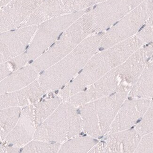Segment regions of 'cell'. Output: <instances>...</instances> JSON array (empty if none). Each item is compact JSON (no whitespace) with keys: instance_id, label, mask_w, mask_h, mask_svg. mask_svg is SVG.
<instances>
[{"instance_id":"obj_1","label":"cell","mask_w":153,"mask_h":153,"mask_svg":"<svg viewBox=\"0 0 153 153\" xmlns=\"http://www.w3.org/2000/svg\"><path fill=\"white\" fill-rule=\"evenodd\" d=\"M145 43L137 36L97 52L76 77L62 88L64 100L82 91L109 71L121 65Z\"/></svg>"},{"instance_id":"obj_2","label":"cell","mask_w":153,"mask_h":153,"mask_svg":"<svg viewBox=\"0 0 153 153\" xmlns=\"http://www.w3.org/2000/svg\"><path fill=\"white\" fill-rule=\"evenodd\" d=\"M104 33L89 36L61 60L40 73L38 81L45 91L62 89L72 80L99 50Z\"/></svg>"},{"instance_id":"obj_3","label":"cell","mask_w":153,"mask_h":153,"mask_svg":"<svg viewBox=\"0 0 153 153\" xmlns=\"http://www.w3.org/2000/svg\"><path fill=\"white\" fill-rule=\"evenodd\" d=\"M94 33L91 9L69 26L57 41L31 64L41 73L61 60L86 38Z\"/></svg>"},{"instance_id":"obj_4","label":"cell","mask_w":153,"mask_h":153,"mask_svg":"<svg viewBox=\"0 0 153 153\" xmlns=\"http://www.w3.org/2000/svg\"><path fill=\"white\" fill-rule=\"evenodd\" d=\"M129 93L126 91L116 92L80 107L79 113L84 132L95 139L107 134Z\"/></svg>"},{"instance_id":"obj_5","label":"cell","mask_w":153,"mask_h":153,"mask_svg":"<svg viewBox=\"0 0 153 153\" xmlns=\"http://www.w3.org/2000/svg\"><path fill=\"white\" fill-rule=\"evenodd\" d=\"M82 130L79 109L66 101L37 128L33 140L61 143L77 136Z\"/></svg>"},{"instance_id":"obj_6","label":"cell","mask_w":153,"mask_h":153,"mask_svg":"<svg viewBox=\"0 0 153 153\" xmlns=\"http://www.w3.org/2000/svg\"><path fill=\"white\" fill-rule=\"evenodd\" d=\"M153 10V0H145L105 32L99 50H105L137 35Z\"/></svg>"},{"instance_id":"obj_7","label":"cell","mask_w":153,"mask_h":153,"mask_svg":"<svg viewBox=\"0 0 153 153\" xmlns=\"http://www.w3.org/2000/svg\"><path fill=\"white\" fill-rule=\"evenodd\" d=\"M88 10L52 18L38 25L26 51L30 64L44 53L72 24Z\"/></svg>"},{"instance_id":"obj_8","label":"cell","mask_w":153,"mask_h":153,"mask_svg":"<svg viewBox=\"0 0 153 153\" xmlns=\"http://www.w3.org/2000/svg\"><path fill=\"white\" fill-rule=\"evenodd\" d=\"M145 0H107L91 8L94 33L105 32Z\"/></svg>"},{"instance_id":"obj_9","label":"cell","mask_w":153,"mask_h":153,"mask_svg":"<svg viewBox=\"0 0 153 153\" xmlns=\"http://www.w3.org/2000/svg\"><path fill=\"white\" fill-rule=\"evenodd\" d=\"M125 86L119 72L118 67L87 87L65 100L76 107L88 102L108 96L117 92H130Z\"/></svg>"},{"instance_id":"obj_10","label":"cell","mask_w":153,"mask_h":153,"mask_svg":"<svg viewBox=\"0 0 153 153\" xmlns=\"http://www.w3.org/2000/svg\"><path fill=\"white\" fill-rule=\"evenodd\" d=\"M96 4L97 0H45L20 27L39 25L52 18L88 10Z\"/></svg>"},{"instance_id":"obj_11","label":"cell","mask_w":153,"mask_h":153,"mask_svg":"<svg viewBox=\"0 0 153 153\" xmlns=\"http://www.w3.org/2000/svg\"><path fill=\"white\" fill-rule=\"evenodd\" d=\"M37 28L38 25H30L1 33V63L26 52Z\"/></svg>"},{"instance_id":"obj_12","label":"cell","mask_w":153,"mask_h":153,"mask_svg":"<svg viewBox=\"0 0 153 153\" xmlns=\"http://www.w3.org/2000/svg\"><path fill=\"white\" fill-rule=\"evenodd\" d=\"M45 0H12L1 8V33L19 27Z\"/></svg>"},{"instance_id":"obj_13","label":"cell","mask_w":153,"mask_h":153,"mask_svg":"<svg viewBox=\"0 0 153 153\" xmlns=\"http://www.w3.org/2000/svg\"><path fill=\"white\" fill-rule=\"evenodd\" d=\"M141 137L135 128L108 133L105 139L98 142L89 152L133 153L138 148Z\"/></svg>"},{"instance_id":"obj_14","label":"cell","mask_w":153,"mask_h":153,"mask_svg":"<svg viewBox=\"0 0 153 153\" xmlns=\"http://www.w3.org/2000/svg\"><path fill=\"white\" fill-rule=\"evenodd\" d=\"M150 101V99L142 98L126 100L118 111L108 133L127 130L132 127L142 118Z\"/></svg>"},{"instance_id":"obj_15","label":"cell","mask_w":153,"mask_h":153,"mask_svg":"<svg viewBox=\"0 0 153 153\" xmlns=\"http://www.w3.org/2000/svg\"><path fill=\"white\" fill-rule=\"evenodd\" d=\"M153 55V43H146L118 67L123 83L131 89Z\"/></svg>"},{"instance_id":"obj_16","label":"cell","mask_w":153,"mask_h":153,"mask_svg":"<svg viewBox=\"0 0 153 153\" xmlns=\"http://www.w3.org/2000/svg\"><path fill=\"white\" fill-rule=\"evenodd\" d=\"M36 130L35 105H28L21 112L16 126L6 137V141L10 144L9 146L19 148L33 139Z\"/></svg>"},{"instance_id":"obj_17","label":"cell","mask_w":153,"mask_h":153,"mask_svg":"<svg viewBox=\"0 0 153 153\" xmlns=\"http://www.w3.org/2000/svg\"><path fill=\"white\" fill-rule=\"evenodd\" d=\"M46 91L38 80L25 88L1 94V109L13 107H22L36 104Z\"/></svg>"},{"instance_id":"obj_18","label":"cell","mask_w":153,"mask_h":153,"mask_svg":"<svg viewBox=\"0 0 153 153\" xmlns=\"http://www.w3.org/2000/svg\"><path fill=\"white\" fill-rule=\"evenodd\" d=\"M39 74L31 64L24 66L1 81V94L25 88L36 80Z\"/></svg>"},{"instance_id":"obj_19","label":"cell","mask_w":153,"mask_h":153,"mask_svg":"<svg viewBox=\"0 0 153 153\" xmlns=\"http://www.w3.org/2000/svg\"><path fill=\"white\" fill-rule=\"evenodd\" d=\"M129 95L133 98H153V59L146 64Z\"/></svg>"},{"instance_id":"obj_20","label":"cell","mask_w":153,"mask_h":153,"mask_svg":"<svg viewBox=\"0 0 153 153\" xmlns=\"http://www.w3.org/2000/svg\"><path fill=\"white\" fill-rule=\"evenodd\" d=\"M98 143L91 136L76 137L67 140L60 146L59 153H87Z\"/></svg>"},{"instance_id":"obj_21","label":"cell","mask_w":153,"mask_h":153,"mask_svg":"<svg viewBox=\"0 0 153 153\" xmlns=\"http://www.w3.org/2000/svg\"><path fill=\"white\" fill-rule=\"evenodd\" d=\"M22 110L19 107H10L1 110V139L4 140L19 120Z\"/></svg>"},{"instance_id":"obj_22","label":"cell","mask_w":153,"mask_h":153,"mask_svg":"<svg viewBox=\"0 0 153 153\" xmlns=\"http://www.w3.org/2000/svg\"><path fill=\"white\" fill-rule=\"evenodd\" d=\"M61 97L53 98L35 105V121L36 128L48 118L59 107L63 101Z\"/></svg>"},{"instance_id":"obj_23","label":"cell","mask_w":153,"mask_h":153,"mask_svg":"<svg viewBox=\"0 0 153 153\" xmlns=\"http://www.w3.org/2000/svg\"><path fill=\"white\" fill-rule=\"evenodd\" d=\"M29 62V59L25 52L10 60L1 63V81L15 71L24 67Z\"/></svg>"},{"instance_id":"obj_24","label":"cell","mask_w":153,"mask_h":153,"mask_svg":"<svg viewBox=\"0 0 153 153\" xmlns=\"http://www.w3.org/2000/svg\"><path fill=\"white\" fill-rule=\"evenodd\" d=\"M60 143L35 140L28 143L22 149L23 153H57Z\"/></svg>"},{"instance_id":"obj_25","label":"cell","mask_w":153,"mask_h":153,"mask_svg":"<svg viewBox=\"0 0 153 153\" xmlns=\"http://www.w3.org/2000/svg\"><path fill=\"white\" fill-rule=\"evenodd\" d=\"M135 129L141 136L153 131V100L150 101L145 113L137 125Z\"/></svg>"},{"instance_id":"obj_26","label":"cell","mask_w":153,"mask_h":153,"mask_svg":"<svg viewBox=\"0 0 153 153\" xmlns=\"http://www.w3.org/2000/svg\"><path fill=\"white\" fill-rule=\"evenodd\" d=\"M135 153H153V131L141 137Z\"/></svg>"},{"instance_id":"obj_27","label":"cell","mask_w":153,"mask_h":153,"mask_svg":"<svg viewBox=\"0 0 153 153\" xmlns=\"http://www.w3.org/2000/svg\"><path fill=\"white\" fill-rule=\"evenodd\" d=\"M153 29V10L145 24Z\"/></svg>"},{"instance_id":"obj_28","label":"cell","mask_w":153,"mask_h":153,"mask_svg":"<svg viewBox=\"0 0 153 153\" xmlns=\"http://www.w3.org/2000/svg\"><path fill=\"white\" fill-rule=\"evenodd\" d=\"M12 0H0L1 4V8L4 7L5 6L8 4L9 2L11 1Z\"/></svg>"},{"instance_id":"obj_29","label":"cell","mask_w":153,"mask_h":153,"mask_svg":"<svg viewBox=\"0 0 153 153\" xmlns=\"http://www.w3.org/2000/svg\"><path fill=\"white\" fill-rule=\"evenodd\" d=\"M107 0H97V4L100 3V2H103V1H105Z\"/></svg>"},{"instance_id":"obj_30","label":"cell","mask_w":153,"mask_h":153,"mask_svg":"<svg viewBox=\"0 0 153 153\" xmlns=\"http://www.w3.org/2000/svg\"><path fill=\"white\" fill-rule=\"evenodd\" d=\"M152 57H153V56H152Z\"/></svg>"}]
</instances>
